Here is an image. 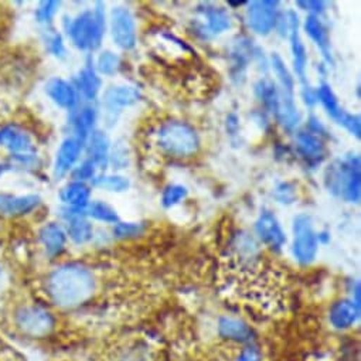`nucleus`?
I'll list each match as a JSON object with an SVG mask.
<instances>
[{"label": "nucleus", "mask_w": 361, "mask_h": 361, "mask_svg": "<svg viewBox=\"0 0 361 361\" xmlns=\"http://www.w3.org/2000/svg\"><path fill=\"white\" fill-rule=\"evenodd\" d=\"M95 276L87 267L66 264L47 276L46 293L54 305L73 309L88 302L95 292Z\"/></svg>", "instance_id": "nucleus-1"}, {"label": "nucleus", "mask_w": 361, "mask_h": 361, "mask_svg": "<svg viewBox=\"0 0 361 361\" xmlns=\"http://www.w3.org/2000/svg\"><path fill=\"white\" fill-rule=\"evenodd\" d=\"M360 167V157L357 154H347L334 160L324 171L327 190L348 203H358L361 196Z\"/></svg>", "instance_id": "nucleus-2"}, {"label": "nucleus", "mask_w": 361, "mask_h": 361, "mask_svg": "<svg viewBox=\"0 0 361 361\" xmlns=\"http://www.w3.org/2000/svg\"><path fill=\"white\" fill-rule=\"evenodd\" d=\"M159 149L171 157H190L200 149V137L196 129L182 121H169L156 132Z\"/></svg>", "instance_id": "nucleus-3"}, {"label": "nucleus", "mask_w": 361, "mask_h": 361, "mask_svg": "<svg viewBox=\"0 0 361 361\" xmlns=\"http://www.w3.org/2000/svg\"><path fill=\"white\" fill-rule=\"evenodd\" d=\"M104 4H95V11H85L75 19H70L67 33L73 44L80 50H97L105 33Z\"/></svg>", "instance_id": "nucleus-4"}, {"label": "nucleus", "mask_w": 361, "mask_h": 361, "mask_svg": "<svg viewBox=\"0 0 361 361\" xmlns=\"http://www.w3.org/2000/svg\"><path fill=\"white\" fill-rule=\"evenodd\" d=\"M15 329L26 338H44L56 327V317L39 305H22L12 317Z\"/></svg>", "instance_id": "nucleus-5"}, {"label": "nucleus", "mask_w": 361, "mask_h": 361, "mask_svg": "<svg viewBox=\"0 0 361 361\" xmlns=\"http://www.w3.org/2000/svg\"><path fill=\"white\" fill-rule=\"evenodd\" d=\"M293 255L302 265H309L317 255V234L314 233L310 216L299 214L293 220Z\"/></svg>", "instance_id": "nucleus-6"}, {"label": "nucleus", "mask_w": 361, "mask_h": 361, "mask_svg": "<svg viewBox=\"0 0 361 361\" xmlns=\"http://www.w3.org/2000/svg\"><path fill=\"white\" fill-rule=\"evenodd\" d=\"M140 99V92L135 87L116 85L111 87L104 92L102 106L105 111V119L108 125L115 123L118 116L125 108H129Z\"/></svg>", "instance_id": "nucleus-7"}, {"label": "nucleus", "mask_w": 361, "mask_h": 361, "mask_svg": "<svg viewBox=\"0 0 361 361\" xmlns=\"http://www.w3.org/2000/svg\"><path fill=\"white\" fill-rule=\"evenodd\" d=\"M278 6L279 2H271V0L250 4L247 9L248 27L259 36H268L276 26L279 18Z\"/></svg>", "instance_id": "nucleus-8"}, {"label": "nucleus", "mask_w": 361, "mask_h": 361, "mask_svg": "<svg viewBox=\"0 0 361 361\" xmlns=\"http://www.w3.org/2000/svg\"><path fill=\"white\" fill-rule=\"evenodd\" d=\"M111 33L122 50H132L136 46V23L129 9L115 8L111 12Z\"/></svg>", "instance_id": "nucleus-9"}, {"label": "nucleus", "mask_w": 361, "mask_h": 361, "mask_svg": "<svg viewBox=\"0 0 361 361\" xmlns=\"http://www.w3.org/2000/svg\"><path fill=\"white\" fill-rule=\"evenodd\" d=\"M0 146L12 152L15 157L36 153L32 136L18 125H5L0 128Z\"/></svg>", "instance_id": "nucleus-10"}, {"label": "nucleus", "mask_w": 361, "mask_h": 361, "mask_svg": "<svg viewBox=\"0 0 361 361\" xmlns=\"http://www.w3.org/2000/svg\"><path fill=\"white\" fill-rule=\"evenodd\" d=\"M255 233L261 243L274 251H279L286 243V235L278 219L271 212L261 213L255 223Z\"/></svg>", "instance_id": "nucleus-11"}, {"label": "nucleus", "mask_w": 361, "mask_h": 361, "mask_svg": "<svg viewBox=\"0 0 361 361\" xmlns=\"http://www.w3.org/2000/svg\"><path fill=\"white\" fill-rule=\"evenodd\" d=\"M288 23H289V35L290 39V50L293 57V68L299 78V81L303 84H307L306 81V67H307V53L305 49V44L300 40L299 35V18L298 15L290 11L288 13Z\"/></svg>", "instance_id": "nucleus-12"}, {"label": "nucleus", "mask_w": 361, "mask_h": 361, "mask_svg": "<svg viewBox=\"0 0 361 361\" xmlns=\"http://www.w3.org/2000/svg\"><path fill=\"white\" fill-rule=\"evenodd\" d=\"M296 149L299 154L306 160V163L316 166L320 164L326 154V147L320 136L309 132L300 130L296 133Z\"/></svg>", "instance_id": "nucleus-13"}, {"label": "nucleus", "mask_w": 361, "mask_h": 361, "mask_svg": "<svg viewBox=\"0 0 361 361\" xmlns=\"http://www.w3.org/2000/svg\"><path fill=\"white\" fill-rule=\"evenodd\" d=\"M46 94L49 98L64 109H74L78 104L77 90L63 78H51L46 84Z\"/></svg>", "instance_id": "nucleus-14"}, {"label": "nucleus", "mask_w": 361, "mask_h": 361, "mask_svg": "<svg viewBox=\"0 0 361 361\" xmlns=\"http://www.w3.org/2000/svg\"><path fill=\"white\" fill-rule=\"evenodd\" d=\"M84 143L82 140H80L78 137L73 136V137H67L59 152H57V157H56V174L57 176H64L66 173H68L74 164L77 163L81 152H82V147H84Z\"/></svg>", "instance_id": "nucleus-15"}, {"label": "nucleus", "mask_w": 361, "mask_h": 361, "mask_svg": "<svg viewBox=\"0 0 361 361\" xmlns=\"http://www.w3.org/2000/svg\"><path fill=\"white\" fill-rule=\"evenodd\" d=\"M68 212L67 234L75 244H87L92 240L94 228L92 224L85 219V209H71Z\"/></svg>", "instance_id": "nucleus-16"}, {"label": "nucleus", "mask_w": 361, "mask_h": 361, "mask_svg": "<svg viewBox=\"0 0 361 361\" xmlns=\"http://www.w3.org/2000/svg\"><path fill=\"white\" fill-rule=\"evenodd\" d=\"M358 317L360 306L354 300H338L330 309V323L340 330L351 327Z\"/></svg>", "instance_id": "nucleus-17"}, {"label": "nucleus", "mask_w": 361, "mask_h": 361, "mask_svg": "<svg viewBox=\"0 0 361 361\" xmlns=\"http://www.w3.org/2000/svg\"><path fill=\"white\" fill-rule=\"evenodd\" d=\"M305 32L306 35L313 40V43L319 47V50L322 51L324 60L329 64H334L333 56H331V50H330V39L327 35L326 27L323 26V23L320 22V19L317 16L309 15L305 20Z\"/></svg>", "instance_id": "nucleus-18"}, {"label": "nucleus", "mask_w": 361, "mask_h": 361, "mask_svg": "<svg viewBox=\"0 0 361 361\" xmlns=\"http://www.w3.org/2000/svg\"><path fill=\"white\" fill-rule=\"evenodd\" d=\"M275 116L283 129L292 132L298 128L300 122V114L295 104L293 94L279 91V105L275 112Z\"/></svg>", "instance_id": "nucleus-19"}, {"label": "nucleus", "mask_w": 361, "mask_h": 361, "mask_svg": "<svg viewBox=\"0 0 361 361\" xmlns=\"http://www.w3.org/2000/svg\"><path fill=\"white\" fill-rule=\"evenodd\" d=\"M88 156L90 160L99 169H105L109 163L111 145L108 136L102 130H92L88 136Z\"/></svg>", "instance_id": "nucleus-20"}, {"label": "nucleus", "mask_w": 361, "mask_h": 361, "mask_svg": "<svg viewBox=\"0 0 361 361\" xmlns=\"http://www.w3.org/2000/svg\"><path fill=\"white\" fill-rule=\"evenodd\" d=\"M199 12L203 15V18L207 22L209 33L217 36V35H221V33L227 32L228 29H231V23H233L231 16L228 15V12L226 9L206 4L199 8Z\"/></svg>", "instance_id": "nucleus-21"}, {"label": "nucleus", "mask_w": 361, "mask_h": 361, "mask_svg": "<svg viewBox=\"0 0 361 361\" xmlns=\"http://www.w3.org/2000/svg\"><path fill=\"white\" fill-rule=\"evenodd\" d=\"M39 204L37 196L0 195V213L9 216H23L33 212Z\"/></svg>", "instance_id": "nucleus-22"}, {"label": "nucleus", "mask_w": 361, "mask_h": 361, "mask_svg": "<svg viewBox=\"0 0 361 361\" xmlns=\"http://www.w3.org/2000/svg\"><path fill=\"white\" fill-rule=\"evenodd\" d=\"M40 240L47 254L51 257H56V255H60L66 248L67 233L59 224L50 223L42 228Z\"/></svg>", "instance_id": "nucleus-23"}, {"label": "nucleus", "mask_w": 361, "mask_h": 361, "mask_svg": "<svg viewBox=\"0 0 361 361\" xmlns=\"http://www.w3.org/2000/svg\"><path fill=\"white\" fill-rule=\"evenodd\" d=\"M91 190L82 182H71L61 189L60 199L71 209H85L90 204Z\"/></svg>", "instance_id": "nucleus-24"}, {"label": "nucleus", "mask_w": 361, "mask_h": 361, "mask_svg": "<svg viewBox=\"0 0 361 361\" xmlns=\"http://www.w3.org/2000/svg\"><path fill=\"white\" fill-rule=\"evenodd\" d=\"M254 57V50L247 39L240 40L231 53V75L233 80H243L248 63Z\"/></svg>", "instance_id": "nucleus-25"}, {"label": "nucleus", "mask_w": 361, "mask_h": 361, "mask_svg": "<svg viewBox=\"0 0 361 361\" xmlns=\"http://www.w3.org/2000/svg\"><path fill=\"white\" fill-rule=\"evenodd\" d=\"M219 333L221 337L238 343L250 341L252 336L251 329L244 322L234 317H221L219 322Z\"/></svg>", "instance_id": "nucleus-26"}, {"label": "nucleus", "mask_w": 361, "mask_h": 361, "mask_svg": "<svg viewBox=\"0 0 361 361\" xmlns=\"http://www.w3.org/2000/svg\"><path fill=\"white\" fill-rule=\"evenodd\" d=\"M97 121V111L92 106H82L78 109L71 119V125L75 132V137L85 142L92 132L94 123Z\"/></svg>", "instance_id": "nucleus-27"}, {"label": "nucleus", "mask_w": 361, "mask_h": 361, "mask_svg": "<svg viewBox=\"0 0 361 361\" xmlns=\"http://www.w3.org/2000/svg\"><path fill=\"white\" fill-rule=\"evenodd\" d=\"M77 88L88 101H94L98 97L101 91V80L90 64L78 73Z\"/></svg>", "instance_id": "nucleus-28"}, {"label": "nucleus", "mask_w": 361, "mask_h": 361, "mask_svg": "<svg viewBox=\"0 0 361 361\" xmlns=\"http://www.w3.org/2000/svg\"><path fill=\"white\" fill-rule=\"evenodd\" d=\"M255 94L264 108L275 115L279 105V90L271 80H259L255 84Z\"/></svg>", "instance_id": "nucleus-29"}, {"label": "nucleus", "mask_w": 361, "mask_h": 361, "mask_svg": "<svg viewBox=\"0 0 361 361\" xmlns=\"http://www.w3.org/2000/svg\"><path fill=\"white\" fill-rule=\"evenodd\" d=\"M316 95H317V101L323 105V108L327 111V114L334 121L338 122L345 111L340 106L338 99H337L336 94L333 92L331 87L329 84H326V82H322L319 85V88L316 90Z\"/></svg>", "instance_id": "nucleus-30"}, {"label": "nucleus", "mask_w": 361, "mask_h": 361, "mask_svg": "<svg viewBox=\"0 0 361 361\" xmlns=\"http://www.w3.org/2000/svg\"><path fill=\"white\" fill-rule=\"evenodd\" d=\"M85 216L92 217L94 220H98L102 223H108V224L119 223V216H118L116 210L104 202L90 203L85 207Z\"/></svg>", "instance_id": "nucleus-31"}, {"label": "nucleus", "mask_w": 361, "mask_h": 361, "mask_svg": "<svg viewBox=\"0 0 361 361\" xmlns=\"http://www.w3.org/2000/svg\"><path fill=\"white\" fill-rule=\"evenodd\" d=\"M271 66L272 70L276 75V78L281 82V88L282 91L288 92V94H293V88H295V80L290 74V71L288 70L285 61L282 60V57L278 53H274L271 57Z\"/></svg>", "instance_id": "nucleus-32"}, {"label": "nucleus", "mask_w": 361, "mask_h": 361, "mask_svg": "<svg viewBox=\"0 0 361 361\" xmlns=\"http://www.w3.org/2000/svg\"><path fill=\"white\" fill-rule=\"evenodd\" d=\"M92 180H94V186L108 192H114V193H123L130 188L129 180L118 174L99 176V177H94Z\"/></svg>", "instance_id": "nucleus-33"}, {"label": "nucleus", "mask_w": 361, "mask_h": 361, "mask_svg": "<svg viewBox=\"0 0 361 361\" xmlns=\"http://www.w3.org/2000/svg\"><path fill=\"white\" fill-rule=\"evenodd\" d=\"M188 197V189L182 185H170L163 190L161 204L166 209H171L182 203Z\"/></svg>", "instance_id": "nucleus-34"}, {"label": "nucleus", "mask_w": 361, "mask_h": 361, "mask_svg": "<svg viewBox=\"0 0 361 361\" xmlns=\"http://www.w3.org/2000/svg\"><path fill=\"white\" fill-rule=\"evenodd\" d=\"M119 66L121 59L109 50L101 53L97 60V70L104 75H114L119 70Z\"/></svg>", "instance_id": "nucleus-35"}, {"label": "nucleus", "mask_w": 361, "mask_h": 361, "mask_svg": "<svg viewBox=\"0 0 361 361\" xmlns=\"http://www.w3.org/2000/svg\"><path fill=\"white\" fill-rule=\"evenodd\" d=\"M118 361H150V351L147 347L132 345L130 348H123L119 353Z\"/></svg>", "instance_id": "nucleus-36"}, {"label": "nucleus", "mask_w": 361, "mask_h": 361, "mask_svg": "<svg viewBox=\"0 0 361 361\" xmlns=\"http://www.w3.org/2000/svg\"><path fill=\"white\" fill-rule=\"evenodd\" d=\"M142 231L143 227L137 223H116L114 227V235L119 240L137 237L139 234H142Z\"/></svg>", "instance_id": "nucleus-37"}, {"label": "nucleus", "mask_w": 361, "mask_h": 361, "mask_svg": "<svg viewBox=\"0 0 361 361\" xmlns=\"http://www.w3.org/2000/svg\"><path fill=\"white\" fill-rule=\"evenodd\" d=\"M95 164L87 159L84 160L78 167L74 169L73 171V177L75 178V182H85V180H90V178H94L95 177Z\"/></svg>", "instance_id": "nucleus-38"}, {"label": "nucleus", "mask_w": 361, "mask_h": 361, "mask_svg": "<svg viewBox=\"0 0 361 361\" xmlns=\"http://www.w3.org/2000/svg\"><path fill=\"white\" fill-rule=\"evenodd\" d=\"M59 6H60V4H57V2H43L36 12L39 22L47 23V25L51 23V20L54 19V16L59 11Z\"/></svg>", "instance_id": "nucleus-39"}, {"label": "nucleus", "mask_w": 361, "mask_h": 361, "mask_svg": "<svg viewBox=\"0 0 361 361\" xmlns=\"http://www.w3.org/2000/svg\"><path fill=\"white\" fill-rule=\"evenodd\" d=\"M46 44H47L49 51L51 54H54L56 57H63L66 54L63 39H61V36L57 32H47Z\"/></svg>", "instance_id": "nucleus-40"}, {"label": "nucleus", "mask_w": 361, "mask_h": 361, "mask_svg": "<svg viewBox=\"0 0 361 361\" xmlns=\"http://www.w3.org/2000/svg\"><path fill=\"white\" fill-rule=\"evenodd\" d=\"M275 199L281 203V204H290L295 202L296 199V190L295 186H292L290 183H282L276 188L275 190Z\"/></svg>", "instance_id": "nucleus-41"}, {"label": "nucleus", "mask_w": 361, "mask_h": 361, "mask_svg": "<svg viewBox=\"0 0 361 361\" xmlns=\"http://www.w3.org/2000/svg\"><path fill=\"white\" fill-rule=\"evenodd\" d=\"M340 125H343L351 135H354L355 137H360L361 133V125H360V116L344 112L343 116L338 121Z\"/></svg>", "instance_id": "nucleus-42"}, {"label": "nucleus", "mask_w": 361, "mask_h": 361, "mask_svg": "<svg viewBox=\"0 0 361 361\" xmlns=\"http://www.w3.org/2000/svg\"><path fill=\"white\" fill-rule=\"evenodd\" d=\"M109 160H112V164L116 166V169H123L129 163L126 146L118 143L111 152H109Z\"/></svg>", "instance_id": "nucleus-43"}, {"label": "nucleus", "mask_w": 361, "mask_h": 361, "mask_svg": "<svg viewBox=\"0 0 361 361\" xmlns=\"http://www.w3.org/2000/svg\"><path fill=\"white\" fill-rule=\"evenodd\" d=\"M298 6L305 8L303 11H309L310 15L317 16V13H322L326 11L324 2H298Z\"/></svg>", "instance_id": "nucleus-44"}, {"label": "nucleus", "mask_w": 361, "mask_h": 361, "mask_svg": "<svg viewBox=\"0 0 361 361\" xmlns=\"http://www.w3.org/2000/svg\"><path fill=\"white\" fill-rule=\"evenodd\" d=\"M302 98L307 106H313L317 102L316 90H313L309 84H303L302 85Z\"/></svg>", "instance_id": "nucleus-45"}, {"label": "nucleus", "mask_w": 361, "mask_h": 361, "mask_svg": "<svg viewBox=\"0 0 361 361\" xmlns=\"http://www.w3.org/2000/svg\"><path fill=\"white\" fill-rule=\"evenodd\" d=\"M237 361H261V354L254 347H247L241 351Z\"/></svg>", "instance_id": "nucleus-46"}, {"label": "nucleus", "mask_w": 361, "mask_h": 361, "mask_svg": "<svg viewBox=\"0 0 361 361\" xmlns=\"http://www.w3.org/2000/svg\"><path fill=\"white\" fill-rule=\"evenodd\" d=\"M227 129H228V132H231L233 135L237 132V129H238V118H237V115L231 114V115L227 118Z\"/></svg>", "instance_id": "nucleus-47"}, {"label": "nucleus", "mask_w": 361, "mask_h": 361, "mask_svg": "<svg viewBox=\"0 0 361 361\" xmlns=\"http://www.w3.org/2000/svg\"><path fill=\"white\" fill-rule=\"evenodd\" d=\"M329 241H330V235H329V233L323 231V233L317 234V243H323V244H326V243H329Z\"/></svg>", "instance_id": "nucleus-48"}, {"label": "nucleus", "mask_w": 361, "mask_h": 361, "mask_svg": "<svg viewBox=\"0 0 361 361\" xmlns=\"http://www.w3.org/2000/svg\"><path fill=\"white\" fill-rule=\"evenodd\" d=\"M2 173H4V166L0 164V174H2Z\"/></svg>", "instance_id": "nucleus-49"}]
</instances>
